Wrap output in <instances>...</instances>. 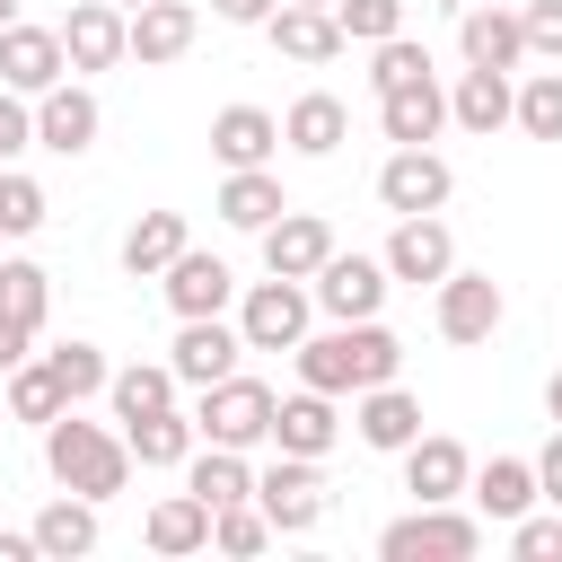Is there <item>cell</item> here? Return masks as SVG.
<instances>
[{
    "mask_svg": "<svg viewBox=\"0 0 562 562\" xmlns=\"http://www.w3.org/2000/svg\"><path fill=\"white\" fill-rule=\"evenodd\" d=\"M299 9H334V0H299Z\"/></svg>",
    "mask_w": 562,
    "mask_h": 562,
    "instance_id": "cell-52",
    "label": "cell"
},
{
    "mask_svg": "<svg viewBox=\"0 0 562 562\" xmlns=\"http://www.w3.org/2000/svg\"><path fill=\"white\" fill-rule=\"evenodd\" d=\"M509 553L518 562H562V509H518L509 518Z\"/></svg>",
    "mask_w": 562,
    "mask_h": 562,
    "instance_id": "cell-42",
    "label": "cell"
},
{
    "mask_svg": "<svg viewBox=\"0 0 562 562\" xmlns=\"http://www.w3.org/2000/svg\"><path fill=\"white\" fill-rule=\"evenodd\" d=\"M299 360V386H316V395H360V386H386L395 369H404V342L378 325V316H351V325H307V342L290 351Z\"/></svg>",
    "mask_w": 562,
    "mask_h": 562,
    "instance_id": "cell-1",
    "label": "cell"
},
{
    "mask_svg": "<svg viewBox=\"0 0 562 562\" xmlns=\"http://www.w3.org/2000/svg\"><path fill=\"white\" fill-rule=\"evenodd\" d=\"M509 97H518V70H457V88H448V123L457 132H474V140H492V132H509Z\"/></svg>",
    "mask_w": 562,
    "mask_h": 562,
    "instance_id": "cell-22",
    "label": "cell"
},
{
    "mask_svg": "<svg viewBox=\"0 0 562 562\" xmlns=\"http://www.w3.org/2000/svg\"><path fill=\"white\" fill-rule=\"evenodd\" d=\"M211 211H220L228 228L263 237V228H272V220L290 211V193H281V176H272V167H228V176H220V202H211Z\"/></svg>",
    "mask_w": 562,
    "mask_h": 562,
    "instance_id": "cell-29",
    "label": "cell"
},
{
    "mask_svg": "<svg viewBox=\"0 0 562 562\" xmlns=\"http://www.w3.org/2000/svg\"><path fill=\"white\" fill-rule=\"evenodd\" d=\"M44 474H53L61 492H79V501L105 509V501L132 483V448H123V430L79 422V404H61V413L44 422Z\"/></svg>",
    "mask_w": 562,
    "mask_h": 562,
    "instance_id": "cell-2",
    "label": "cell"
},
{
    "mask_svg": "<svg viewBox=\"0 0 562 562\" xmlns=\"http://www.w3.org/2000/svg\"><path fill=\"white\" fill-rule=\"evenodd\" d=\"M123 448H132V465H140V474H184V457L202 448V430H193V413H184V404H167V413L123 422Z\"/></svg>",
    "mask_w": 562,
    "mask_h": 562,
    "instance_id": "cell-24",
    "label": "cell"
},
{
    "mask_svg": "<svg viewBox=\"0 0 562 562\" xmlns=\"http://www.w3.org/2000/svg\"><path fill=\"white\" fill-rule=\"evenodd\" d=\"M237 351H246V334H237V316H176V342H167V369H176V386H220V378L237 369Z\"/></svg>",
    "mask_w": 562,
    "mask_h": 562,
    "instance_id": "cell-12",
    "label": "cell"
},
{
    "mask_svg": "<svg viewBox=\"0 0 562 562\" xmlns=\"http://www.w3.org/2000/svg\"><path fill=\"white\" fill-rule=\"evenodd\" d=\"M307 325H316L307 281H281V272L246 281V299H237V334H246V351H299Z\"/></svg>",
    "mask_w": 562,
    "mask_h": 562,
    "instance_id": "cell-7",
    "label": "cell"
},
{
    "mask_svg": "<svg viewBox=\"0 0 562 562\" xmlns=\"http://www.w3.org/2000/svg\"><path fill=\"white\" fill-rule=\"evenodd\" d=\"M211 158H220V167H272V158H281V114H263V105H220V114H211Z\"/></svg>",
    "mask_w": 562,
    "mask_h": 562,
    "instance_id": "cell-27",
    "label": "cell"
},
{
    "mask_svg": "<svg viewBox=\"0 0 562 562\" xmlns=\"http://www.w3.org/2000/svg\"><path fill=\"white\" fill-rule=\"evenodd\" d=\"M158 290H167L176 316H228V307H237V272H228L220 255H202V246H184V255L158 272Z\"/></svg>",
    "mask_w": 562,
    "mask_h": 562,
    "instance_id": "cell-18",
    "label": "cell"
},
{
    "mask_svg": "<svg viewBox=\"0 0 562 562\" xmlns=\"http://www.w3.org/2000/svg\"><path fill=\"white\" fill-rule=\"evenodd\" d=\"M53 35H61L70 79H88V70H114V61H123V9H114V0H79Z\"/></svg>",
    "mask_w": 562,
    "mask_h": 562,
    "instance_id": "cell-20",
    "label": "cell"
},
{
    "mask_svg": "<svg viewBox=\"0 0 562 562\" xmlns=\"http://www.w3.org/2000/svg\"><path fill=\"white\" fill-rule=\"evenodd\" d=\"M386 290H395V281H386V263H378V255H342V246L307 272V299H316V316H334V325L378 316V307H386Z\"/></svg>",
    "mask_w": 562,
    "mask_h": 562,
    "instance_id": "cell-8",
    "label": "cell"
},
{
    "mask_svg": "<svg viewBox=\"0 0 562 562\" xmlns=\"http://www.w3.org/2000/svg\"><path fill=\"white\" fill-rule=\"evenodd\" d=\"M501 316H509V299H501V281H492V272L448 263V272L430 281V325H439V342L474 351V342H492V334H501Z\"/></svg>",
    "mask_w": 562,
    "mask_h": 562,
    "instance_id": "cell-6",
    "label": "cell"
},
{
    "mask_svg": "<svg viewBox=\"0 0 562 562\" xmlns=\"http://www.w3.org/2000/svg\"><path fill=\"white\" fill-rule=\"evenodd\" d=\"M465 501H474L483 527H509L518 509H536V457H483L465 474Z\"/></svg>",
    "mask_w": 562,
    "mask_h": 562,
    "instance_id": "cell-26",
    "label": "cell"
},
{
    "mask_svg": "<svg viewBox=\"0 0 562 562\" xmlns=\"http://www.w3.org/2000/svg\"><path fill=\"white\" fill-rule=\"evenodd\" d=\"M386 281H413V290H430L448 263H457V237H448V220L439 211H413V220H395V237H386Z\"/></svg>",
    "mask_w": 562,
    "mask_h": 562,
    "instance_id": "cell-15",
    "label": "cell"
},
{
    "mask_svg": "<svg viewBox=\"0 0 562 562\" xmlns=\"http://www.w3.org/2000/svg\"><path fill=\"white\" fill-rule=\"evenodd\" d=\"M26 351H35V334H26V325H18V316H0V378H9V369H18V360H26Z\"/></svg>",
    "mask_w": 562,
    "mask_h": 562,
    "instance_id": "cell-47",
    "label": "cell"
},
{
    "mask_svg": "<svg viewBox=\"0 0 562 562\" xmlns=\"http://www.w3.org/2000/svg\"><path fill=\"white\" fill-rule=\"evenodd\" d=\"M544 413H553V430H562V369L544 378Z\"/></svg>",
    "mask_w": 562,
    "mask_h": 562,
    "instance_id": "cell-50",
    "label": "cell"
},
{
    "mask_svg": "<svg viewBox=\"0 0 562 562\" xmlns=\"http://www.w3.org/2000/svg\"><path fill=\"white\" fill-rule=\"evenodd\" d=\"M184 492L193 501H211V509H228V501H255V465H246V448H193L184 457Z\"/></svg>",
    "mask_w": 562,
    "mask_h": 562,
    "instance_id": "cell-33",
    "label": "cell"
},
{
    "mask_svg": "<svg viewBox=\"0 0 562 562\" xmlns=\"http://www.w3.org/2000/svg\"><path fill=\"white\" fill-rule=\"evenodd\" d=\"M114 9H140V0H114Z\"/></svg>",
    "mask_w": 562,
    "mask_h": 562,
    "instance_id": "cell-53",
    "label": "cell"
},
{
    "mask_svg": "<svg viewBox=\"0 0 562 562\" xmlns=\"http://www.w3.org/2000/svg\"><path fill=\"white\" fill-rule=\"evenodd\" d=\"M281 140H290L299 158H334V149L351 140V105H342L334 88H307V97H290V114H281Z\"/></svg>",
    "mask_w": 562,
    "mask_h": 562,
    "instance_id": "cell-28",
    "label": "cell"
},
{
    "mask_svg": "<svg viewBox=\"0 0 562 562\" xmlns=\"http://www.w3.org/2000/svg\"><path fill=\"white\" fill-rule=\"evenodd\" d=\"M193 35H202V9L193 0H140V9H123V61H140V70L184 61Z\"/></svg>",
    "mask_w": 562,
    "mask_h": 562,
    "instance_id": "cell-10",
    "label": "cell"
},
{
    "mask_svg": "<svg viewBox=\"0 0 562 562\" xmlns=\"http://www.w3.org/2000/svg\"><path fill=\"white\" fill-rule=\"evenodd\" d=\"M35 553L44 562H79V553H97V501H79V492H53L44 509H35Z\"/></svg>",
    "mask_w": 562,
    "mask_h": 562,
    "instance_id": "cell-31",
    "label": "cell"
},
{
    "mask_svg": "<svg viewBox=\"0 0 562 562\" xmlns=\"http://www.w3.org/2000/svg\"><path fill=\"white\" fill-rule=\"evenodd\" d=\"M465 474H474V457H465V439H448V430H422V439L404 448V492H413V501H465Z\"/></svg>",
    "mask_w": 562,
    "mask_h": 562,
    "instance_id": "cell-25",
    "label": "cell"
},
{
    "mask_svg": "<svg viewBox=\"0 0 562 562\" xmlns=\"http://www.w3.org/2000/svg\"><path fill=\"white\" fill-rule=\"evenodd\" d=\"M26 149H35V97L0 88V167H18Z\"/></svg>",
    "mask_w": 562,
    "mask_h": 562,
    "instance_id": "cell-45",
    "label": "cell"
},
{
    "mask_svg": "<svg viewBox=\"0 0 562 562\" xmlns=\"http://www.w3.org/2000/svg\"><path fill=\"white\" fill-rule=\"evenodd\" d=\"M509 123L527 140H562V70H527L518 97H509Z\"/></svg>",
    "mask_w": 562,
    "mask_h": 562,
    "instance_id": "cell-38",
    "label": "cell"
},
{
    "mask_svg": "<svg viewBox=\"0 0 562 562\" xmlns=\"http://www.w3.org/2000/svg\"><path fill=\"white\" fill-rule=\"evenodd\" d=\"M0 562H44V553H35V536H26V527H18V536L0 527Z\"/></svg>",
    "mask_w": 562,
    "mask_h": 562,
    "instance_id": "cell-49",
    "label": "cell"
},
{
    "mask_svg": "<svg viewBox=\"0 0 562 562\" xmlns=\"http://www.w3.org/2000/svg\"><path fill=\"white\" fill-rule=\"evenodd\" d=\"M53 79H70V61H61V35H53V26H35V18H9V26H0V88H18V97H44Z\"/></svg>",
    "mask_w": 562,
    "mask_h": 562,
    "instance_id": "cell-16",
    "label": "cell"
},
{
    "mask_svg": "<svg viewBox=\"0 0 562 562\" xmlns=\"http://www.w3.org/2000/svg\"><path fill=\"white\" fill-rule=\"evenodd\" d=\"M536 501H544V509H562V430L536 448Z\"/></svg>",
    "mask_w": 562,
    "mask_h": 562,
    "instance_id": "cell-46",
    "label": "cell"
},
{
    "mask_svg": "<svg viewBox=\"0 0 562 562\" xmlns=\"http://www.w3.org/2000/svg\"><path fill=\"white\" fill-rule=\"evenodd\" d=\"M0 316H18L26 334H44V316H53V272H44L35 255H0Z\"/></svg>",
    "mask_w": 562,
    "mask_h": 562,
    "instance_id": "cell-35",
    "label": "cell"
},
{
    "mask_svg": "<svg viewBox=\"0 0 562 562\" xmlns=\"http://www.w3.org/2000/svg\"><path fill=\"white\" fill-rule=\"evenodd\" d=\"M351 439L378 448V457H404V448L422 439V395L395 386V378H386V386H360V395H351Z\"/></svg>",
    "mask_w": 562,
    "mask_h": 562,
    "instance_id": "cell-13",
    "label": "cell"
},
{
    "mask_svg": "<svg viewBox=\"0 0 562 562\" xmlns=\"http://www.w3.org/2000/svg\"><path fill=\"white\" fill-rule=\"evenodd\" d=\"M378 132L395 140V149H422V140H439L448 132V88L422 70V79H395V88H378Z\"/></svg>",
    "mask_w": 562,
    "mask_h": 562,
    "instance_id": "cell-14",
    "label": "cell"
},
{
    "mask_svg": "<svg viewBox=\"0 0 562 562\" xmlns=\"http://www.w3.org/2000/svg\"><path fill=\"white\" fill-rule=\"evenodd\" d=\"M211 18H220V26H263L272 0H211Z\"/></svg>",
    "mask_w": 562,
    "mask_h": 562,
    "instance_id": "cell-48",
    "label": "cell"
},
{
    "mask_svg": "<svg viewBox=\"0 0 562 562\" xmlns=\"http://www.w3.org/2000/svg\"><path fill=\"white\" fill-rule=\"evenodd\" d=\"M457 53H465L474 70H518V61H527L518 9H501V0H465V18H457Z\"/></svg>",
    "mask_w": 562,
    "mask_h": 562,
    "instance_id": "cell-21",
    "label": "cell"
},
{
    "mask_svg": "<svg viewBox=\"0 0 562 562\" xmlns=\"http://www.w3.org/2000/svg\"><path fill=\"white\" fill-rule=\"evenodd\" d=\"M325 255H334V220L325 211H281L263 228V272H281V281H307Z\"/></svg>",
    "mask_w": 562,
    "mask_h": 562,
    "instance_id": "cell-23",
    "label": "cell"
},
{
    "mask_svg": "<svg viewBox=\"0 0 562 562\" xmlns=\"http://www.w3.org/2000/svg\"><path fill=\"white\" fill-rule=\"evenodd\" d=\"M272 544V518L255 509V501H228V509H211V553H228V562H255Z\"/></svg>",
    "mask_w": 562,
    "mask_h": 562,
    "instance_id": "cell-39",
    "label": "cell"
},
{
    "mask_svg": "<svg viewBox=\"0 0 562 562\" xmlns=\"http://www.w3.org/2000/svg\"><path fill=\"white\" fill-rule=\"evenodd\" d=\"M140 544L158 553V562H184V553H211V501H193V492H167L149 518H140Z\"/></svg>",
    "mask_w": 562,
    "mask_h": 562,
    "instance_id": "cell-30",
    "label": "cell"
},
{
    "mask_svg": "<svg viewBox=\"0 0 562 562\" xmlns=\"http://www.w3.org/2000/svg\"><path fill=\"white\" fill-rule=\"evenodd\" d=\"M272 386L263 378H246V369H228L220 386H193V430L211 439V448H263L272 439Z\"/></svg>",
    "mask_w": 562,
    "mask_h": 562,
    "instance_id": "cell-4",
    "label": "cell"
},
{
    "mask_svg": "<svg viewBox=\"0 0 562 562\" xmlns=\"http://www.w3.org/2000/svg\"><path fill=\"white\" fill-rule=\"evenodd\" d=\"M9 18H26V0H0V26H9Z\"/></svg>",
    "mask_w": 562,
    "mask_h": 562,
    "instance_id": "cell-51",
    "label": "cell"
},
{
    "mask_svg": "<svg viewBox=\"0 0 562 562\" xmlns=\"http://www.w3.org/2000/svg\"><path fill=\"white\" fill-rule=\"evenodd\" d=\"M448 193H457V167L422 140V149H386V167H378V202L395 211V220H413V211H448Z\"/></svg>",
    "mask_w": 562,
    "mask_h": 562,
    "instance_id": "cell-11",
    "label": "cell"
},
{
    "mask_svg": "<svg viewBox=\"0 0 562 562\" xmlns=\"http://www.w3.org/2000/svg\"><path fill=\"white\" fill-rule=\"evenodd\" d=\"M334 439H342L334 395L299 386V395H281V404H272V439H263V448H281V457H334Z\"/></svg>",
    "mask_w": 562,
    "mask_h": 562,
    "instance_id": "cell-19",
    "label": "cell"
},
{
    "mask_svg": "<svg viewBox=\"0 0 562 562\" xmlns=\"http://www.w3.org/2000/svg\"><path fill=\"white\" fill-rule=\"evenodd\" d=\"M184 246H193L184 211H140V220L123 228V272H132V281H158V272H167Z\"/></svg>",
    "mask_w": 562,
    "mask_h": 562,
    "instance_id": "cell-32",
    "label": "cell"
},
{
    "mask_svg": "<svg viewBox=\"0 0 562 562\" xmlns=\"http://www.w3.org/2000/svg\"><path fill=\"white\" fill-rule=\"evenodd\" d=\"M255 509L272 518V536H307V527H325V509H334V492H325V457H281V448H272V465H255Z\"/></svg>",
    "mask_w": 562,
    "mask_h": 562,
    "instance_id": "cell-5",
    "label": "cell"
},
{
    "mask_svg": "<svg viewBox=\"0 0 562 562\" xmlns=\"http://www.w3.org/2000/svg\"><path fill=\"white\" fill-rule=\"evenodd\" d=\"M378 553L386 562H474L483 553V518L457 509V501H413L404 518L378 527Z\"/></svg>",
    "mask_w": 562,
    "mask_h": 562,
    "instance_id": "cell-3",
    "label": "cell"
},
{
    "mask_svg": "<svg viewBox=\"0 0 562 562\" xmlns=\"http://www.w3.org/2000/svg\"><path fill=\"white\" fill-rule=\"evenodd\" d=\"M334 26H342V44H386V35H404V0H334Z\"/></svg>",
    "mask_w": 562,
    "mask_h": 562,
    "instance_id": "cell-41",
    "label": "cell"
},
{
    "mask_svg": "<svg viewBox=\"0 0 562 562\" xmlns=\"http://www.w3.org/2000/svg\"><path fill=\"white\" fill-rule=\"evenodd\" d=\"M184 386H176V369L167 360H132V369H114L105 378V404H114V422H140V413H167Z\"/></svg>",
    "mask_w": 562,
    "mask_h": 562,
    "instance_id": "cell-34",
    "label": "cell"
},
{
    "mask_svg": "<svg viewBox=\"0 0 562 562\" xmlns=\"http://www.w3.org/2000/svg\"><path fill=\"white\" fill-rule=\"evenodd\" d=\"M430 70V53L413 44V35H386V44H369V88H395V79H422Z\"/></svg>",
    "mask_w": 562,
    "mask_h": 562,
    "instance_id": "cell-43",
    "label": "cell"
},
{
    "mask_svg": "<svg viewBox=\"0 0 562 562\" xmlns=\"http://www.w3.org/2000/svg\"><path fill=\"white\" fill-rule=\"evenodd\" d=\"M518 35H527V61H562V0H527Z\"/></svg>",
    "mask_w": 562,
    "mask_h": 562,
    "instance_id": "cell-44",
    "label": "cell"
},
{
    "mask_svg": "<svg viewBox=\"0 0 562 562\" xmlns=\"http://www.w3.org/2000/svg\"><path fill=\"white\" fill-rule=\"evenodd\" d=\"M44 211H53V202H44V184H35L26 167H0V237H35V228H44Z\"/></svg>",
    "mask_w": 562,
    "mask_h": 562,
    "instance_id": "cell-40",
    "label": "cell"
},
{
    "mask_svg": "<svg viewBox=\"0 0 562 562\" xmlns=\"http://www.w3.org/2000/svg\"><path fill=\"white\" fill-rule=\"evenodd\" d=\"M0 404H9V422H35V430H44L53 413H61V386H53L44 351H26V360H18L9 378H0Z\"/></svg>",
    "mask_w": 562,
    "mask_h": 562,
    "instance_id": "cell-37",
    "label": "cell"
},
{
    "mask_svg": "<svg viewBox=\"0 0 562 562\" xmlns=\"http://www.w3.org/2000/svg\"><path fill=\"white\" fill-rule=\"evenodd\" d=\"M263 35H272V53H281V61H299V70H325V61H342V53H351V44H342V26H334V9H299V0H272Z\"/></svg>",
    "mask_w": 562,
    "mask_h": 562,
    "instance_id": "cell-17",
    "label": "cell"
},
{
    "mask_svg": "<svg viewBox=\"0 0 562 562\" xmlns=\"http://www.w3.org/2000/svg\"><path fill=\"white\" fill-rule=\"evenodd\" d=\"M0 422H9V404H0Z\"/></svg>",
    "mask_w": 562,
    "mask_h": 562,
    "instance_id": "cell-54",
    "label": "cell"
},
{
    "mask_svg": "<svg viewBox=\"0 0 562 562\" xmlns=\"http://www.w3.org/2000/svg\"><path fill=\"white\" fill-rule=\"evenodd\" d=\"M44 369H53V386H61V404H88V395H105V378H114V360L97 351V342H53L44 351Z\"/></svg>",
    "mask_w": 562,
    "mask_h": 562,
    "instance_id": "cell-36",
    "label": "cell"
},
{
    "mask_svg": "<svg viewBox=\"0 0 562 562\" xmlns=\"http://www.w3.org/2000/svg\"><path fill=\"white\" fill-rule=\"evenodd\" d=\"M97 132H105V105H97L88 79H53V88L35 97V149H53V158H88Z\"/></svg>",
    "mask_w": 562,
    "mask_h": 562,
    "instance_id": "cell-9",
    "label": "cell"
}]
</instances>
